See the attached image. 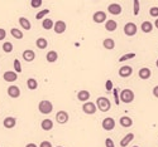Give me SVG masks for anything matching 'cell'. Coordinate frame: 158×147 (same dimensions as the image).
Here are the masks:
<instances>
[{
  "instance_id": "cell-11",
  "label": "cell",
  "mask_w": 158,
  "mask_h": 147,
  "mask_svg": "<svg viewBox=\"0 0 158 147\" xmlns=\"http://www.w3.org/2000/svg\"><path fill=\"white\" fill-rule=\"evenodd\" d=\"M92 20L95 23H104L106 20V13L105 12H96L92 15Z\"/></svg>"
},
{
  "instance_id": "cell-9",
  "label": "cell",
  "mask_w": 158,
  "mask_h": 147,
  "mask_svg": "<svg viewBox=\"0 0 158 147\" xmlns=\"http://www.w3.org/2000/svg\"><path fill=\"white\" fill-rule=\"evenodd\" d=\"M67 29V25L66 23L63 22V20H57V22L55 23V27H53V30L56 31L57 34H62L63 31H65Z\"/></svg>"
},
{
  "instance_id": "cell-46",
  "label": "cell",
  "mask_w": 158,
  "mask_h": 147,
  "mask_svg": "<svg viewBox=\"0 0 158 147\" xmlns=\"http://www.w3.org/2000/svg\"><path fill=\"white\" fill-rule=\"evenodd\" d=\"M133 147H139V146H133Z\"/></svg>"
},
{
  "instance_id": "cell-45",
  "label": "cell",
  "mask_w": 158,
  "mask_h": 147,
  "mask_svg": "<svg viewBox=\"0 0 158 147\" xmlns=\"http://www.w3.org/2000/svg\"><path fill=\"white\" fill-rule=\"evenodd\" d=\"M156 66H157V67H158V59H157V62H156Z\"/></svg>"
},
{
  "instance_id": "cell-4",
  "label": "cell",
  "mask_w": 158,
  "mask_h": 147,
  "mask_svg": "<svg viewBox=\"0 0 158 147\" xmlns=\"http://www.w3.org/2000/svg\"><path fill=\"white\" fill-rule=\"evenodd\" d=\"M137 31H138V28H137V25L134 23H126L124 25V33H125V35L133 37V35L137 34Z\"/></svg>"
},
{
  "instance_id": "cell-41",
  "label": "cell",
  "mask_w": 158,
  "mask_h": 147,
  "mask_svg": "<svg viewBox=\"0 0 158 147\" xmlns=\"http://www.w3.org/2000/svg\"><path fill=\"white\" fill-rule=\"evenodd\" d=\"M39 147H52V143L48 142V141H43V142L39 145Z\"/></svg>"
},
{
  "instance_id": "cell-22",
  "label": "cell",
  "mask_w": 158,
  "mask_h": 147,
  "mask_svg": "<svg viewBox=\"0 0 158 147\" xmlns=\"http://www.w3.org/2000/svg\"><path fill=\"white\" fill-rule=\"evenodd\" d=\"M117 28H118V23L115 22V20H113V19L108 20V22L105 23V29H106L108 31H114Z\"/></svg>"
},
{
  "instance_id": "cell-1",
  "label": "cell",
  "mask_w": 158,
  "mask_h": 147,
  "mask_svg": "<svg viewBox=\"0 0 158 147\" xmlns=\"http://www.w3.org/2000/svg\"><path fill=\"white\" fill-rule=\"evenodd\" d=\"M96 104H98V108L101 112H108L111 108V103H110L109 98H106V97H99L96 101Z\"/></svg>"
},
{
  "instance_id": "cell-47",
  "label": "cell",
  "mask_w": 158,
  "mask_h": 147,
  "mask_svg": "<svg viewBox=\"0 0 158 147\" xmlns=\"http://www.w3.org/2000/svg\"><path fill=\"white\" fill-rule=\"evenodd\" d=\"M57 147H62V146H57Z\"/></svg>"
},
{
  "instance_id": "cell-24",
  "label": "cell",
  "mask_w": 158,
  "mask_h": 147,
  "mask_svg": "<svg viewBox=\"0 0 158 147\" xmlns=\"http://www.w3.org/2000/svg\"><path fill=\"white\" fill-rule=\"evenodd\" d=\"M141 29H142L143 33H151L153 30V24L151 22H143L141 25Z\"/></svg>"
},
{
  "instance_id": "cell-18",
  "label": "cell",
  "mask_w": 158,
  "mask_h": 147,
  "mask_svg": "<svg viewBox=\"0 0 158 147\" xmlns=\"http://www.w3.org/2000/svg\"><path fill=\"white\" fill-rule=\"evenodd\" d=\"M4 79L6 82H14L18 79V73L17 72H5L4 73Z\"/></svg>"
},
{
  "instance_id": "cell-34",
  "label": "cell",
  "mask_w": 158,
  "mask_h": 147,
  "mask_svg": "<svg viewBox=\"0 0 158 147\" xmlns=\"http://www.w3.org/2000/svg\"><path fill=\"white\" fill-rule=\"evenodd\" d=\"M113 93H114V98H115V103H117V104H118V106H119V104H120V96H119V94H118V88H114V89H113Z\"/></svg>"
},
{
  "instance_id": "cell-26",
  "label": "cell",
  "mask_w": 158,
  "mask_h": 147,
  "mask_svg": "<svg viewBox=\"0 0 158 147\" xmlns=\"http://www.w3.org/2000/svg\"><path fill=\"white\" fill-rule=\"evenodd\" d=\"M46 58H47V60L49 63H53V62H56L58 59V54H57V52L51 50V52H48V53H47V57Z\"/></svg>"
},
{
  "instance_id": "cell-20",
  "label": "cell",
  "mask_w": 158,
  "mask_h": 147,
  "mask_svg": "<svg viewBox=\"0 0 158 147\" xmlns=\"http://www.w3.org/2000/svg\"><path fill=\"white\" fill-rule=\"evenodd\" d=\"M102 45H104V48H105V49H108V50H113V49H114V47H115V41H114V39H111V38H106V39H104Z\"/></svg>"
},
{
  "instance_id": "cell-36",
  "label": "cell",
  "mask_w": 158,
  "mask_h": 147,
  "mask_svg": "<svg viewBox=\"0 0 158 147\" xmlns=\"http://www.w3.org/2000/svg\"><path fill=\"white\" fill-rule=\"evenodd\" d=\"M14 69H15L17 73H20V72H22V64H20V62H19L18 59L14 60Z\"/></svg>"
},
{
  "instance_id": "cell-8",
  "label": "cell",
  "mask_w": 158,
  "mask_h": 147,
  "mask_svg": "<svg viewBox=\"0 0 158 147\" xmlns=\"http://www.w3.org/2000/svg\"><path fill=\"white\" fill-rule=\"evenodd\" d=\"M108 12H109L111 15H120L121 12H123V9H121V6H120L119 4L113 3V4H110V5L108 6Z\"/></svg>"
},
{
  "instance_id": "cell-27",
  "label": "cell",
  "mask_w": 158,
  "mask_h": 147,
  "mask_svg": "<svg viewBox=\"0 0 158 147\" xmlns=\"http://www.w3.org/2000/svg\"><path fill=\"white\" fill-rule=\"evenodd\" d=\"M27 87H28V89H30V91L37 89V87H38L37 79H34V78H29V79L27 81Z\"/></svg>"
},
{
  "instance_id": "cell-37",
  "label": "cell",
  "mask_w": 158,
  "mask_h": 147,
  "mask_svg": "<svg viewBox=\"0 0 158 147\" xmlns=\"http://www.w3.org/2000/svg\"><path fill=\"white\" fill-rule=\"evenodd\" d=\"M42 4H43V2H42V0H32V2H30L32 8H39Z\"/></svg>"
},
{
  "instance_id": "cell-10",
  "label": "cell",
  "mask_w": 158,
  "mask_h": 147,
  "mask_svg": "<svg viewBox=\"0 0 158 147\" xmlns=\"http://www.w3.org/2000/svg\"><path fill=\"white\" fill-rule=\"evenodd\" d=\"M133 73V68L130 66H123L120 69H119V76L123 77V78H128L132 76Z\"/></svg>"
},
{
  "instance_id": "cell-17",
  "label": "cell",
  "mask_w": 158,
  "mask_h": 147,
  "mask_svg": "<svg viewBox=\"0 0 158 147\" xmlns=\"http://www.w3.org/2000/svg\"><path fill=\"white\" fill-rule=\"evenodd\" d=\"M77 99L81 102H87V99H90V93L86 89H81L77 93Z\"/></svg>"
},
{
  "instance_id": "cell-25",
  "label": "cell",
  "mask_w": 158,
  "mask_h": 147,
  "mask_svg": "<svg viewBox=\"0 0 158 147\" xmlns=\"http://www.w3.org/2000/svg\"><path fill=\"white\" fill-rule=\"evenodd\" d=\"M19 24H20V27H22L23 29H25V30H30V28H32V24H30V22L28 19H25V18H19Z\"/></svg>"
},
{
  "instance_id": "cell-3",
  "label": "cell",
  "mask_w": 158,
  "mask_h": 147,
  "mask_svg": "<svg viewBox=\"0 0 158 147\" xmlns=\"http://www.w3.org/2000/svg\"><path fill=\"white\" fill-rule=\"evenodd\" d=\"M134 101V92L132 89H123L120 93V102L132 103Z\"/></svg>"
},
{
  "instance_id": "cell-15",
  "label": "cell",
  "mask_w": 158,
  "mask_h": 147,
  "mask_svg": "<svg viewBox=\"0 0 158 147\" xmlns=\"http://www.w3.org/2000/svg\"><path fill=\"white\" fill-rule=\"evenodd\" d=\"M36 58V53L33 50H30V49H27L23 52V59L25 62H33Z\"/></svg>"
},
{
  "instance_id": "cell-30",
  "label": "cell",
  "mask_w": 158,
  "mask_h": 147,
  "mask_svg": "<svg viewBox=\"0 0 158 147\" xmlns=\"http://www.w3.org/2000/svg\"><path fill=\"white\" fill-rule=\"evenodd\" d=\"M3 50L5 53H12L13 52V44L10 43V41H6V43L3 44Z\"/></svg>"
},
{
  "instance_id": "cell-21",
  "label": "cell",
  "mask_w": 158,
  "mask_h": 147,
  "mask_svg": "<svg viewBox=\"0 0 158 147\" xmlns=\"http://www.w3.org/2000/svg\"><path fill=\"white\" fill-rule=\"evenodd\" d=\"M40 127H42V130H44V131H51L52 128H53V122H52L51 120H43L42 121V123H40Z\"/></svg>"
},
{
  "instance_id": "cell-33",
  "label": "cell",
  "mask_w": 158,
  "mask_h": 147,
  "mask_svg": "<svg viewBox=\"0 0 158 147\" xmlns=\"http://www.w3.org/2000/svg\"><path fill=\"white\" fill-rule=\"evenodd\" d=\"M149 15L152 18H158V6H153L149 9Z\"/></svg>"
},
{
  "instance_id": "cell-2",
  "label": "cell",
  "mask_w": 158,
  "mask_h": 147,
  "mask_svg": "<svg viewBox=\"0 0 158 147\" xmlns=\"http://www.w3.org/2000/svg\"><path fill=\"white\" fill-rule=\"evenodd\" d=\"M38 109H39L40 113H43V114H49L52 112V109H53V104H52L49 101H47V99H43V101L39 102Z\"/></svg>"
},
{
  "instance_id": "cell-38",
  "label": "cell",
  "mask_w": 158,
  "mask_h": 147,
  "mask_svg": "<svg viewBox=\"0 0 158 147\" xmlns=\"http://www.w3.org/2000/svg\"><path fill=\"white\" fill-rule=\"evenodd\" d=\"M105 88H106V91H113V89H114V88H113V82H111L110 79H108L106 83H105Z\"/></svg>"
},
{
  "instance_id": "cell-43",
  "label": "cell",
  "mask_w": 158,
  "mask_h": 147,
  "mask_svg": "<svg viewBox=\"0 0 158 147\" xmlns=\"http://www.w3.org/2000/svg\"><path fill=\"white\" fill-rule=\"evenodd\" d=\"M25 147H37V145L36 143H28Z\"/></svg>"
},
{
  "instance_id": "cell-6",
  "label": "cell",
  "mask_w": 158,
  "mask_h": 147,
  "mask_svg": "<svg viewBox=\"0 0 158 147\" xmlns=\"http://www.w3.org/2000/svg\"><path fill=\"white\" fill-rule=\"evenodd\" d=\"M101 126H102V128H104L105 131H111V130H114V127H115V121H114V118H111V117H106V118L102 120Z\"/></svg>"
},
{
  "instance_id": "cell-12",
  "label": "cell",
  "mask_w": 158,
  "mask_h": 147,
  "mask_svg": "<svg viewBox=\"0 0 158 147\" xmlns=\"http://www.w3.org/2000/svg\"><path fill=\"white\" fill-rule=\"evenodd\" d=\"M8 96L12 98H18L20 96V89L17 86H10L8 88Z\"/></svg>"
},
{
  "instance_id": "cell-32",
  "label": "cell",
  "mask_w": 158,
  "mask_h": 147,
  "mask_svg": "<svg viewBox=\"0 0 158 147\" xmlns=\"http://www.w3.org/2000/svg\"><path fill=\"white\" fill-rule=\"evenodd\" d=\"M47 14H49V9H44V10H42V12H39L37 15H36V19L39 20V19H43Z\"/></svg>"
},
{
  "instance_id": "cell-14",
  "label": "cell",
  "mask_w": 158,
  "mask_h": 147,
  "mask_svg": "<svg viewBox=\"0 0 158 147\" xmlns=\"http://www.w3.org/2000/svg\"><path fill=\"white\" fill-rule=\"evenodd\" d=\"M138 76H139V78L141 79H149L151 78V76H152V72H151V69L149 68H142V69H139V73H138Z\"/></svg>"
},
{
  "instance_id": "cell-13",
  "label": "cell",
  "mask_w": 158,
  "mask_h": 147,
  "mask_svg": "<svg viewBox=\"0 0 158 147\" xmlns=\"http://www.w3.org/2000/svg\"><path fill=\"white\" fill-rule=\"evenodd\" d=\"M119 123L121 127H125V128H128V127H132L133 126V120L128 116H123L120 120H119Z\"/></svg>"
},
{
  "instance_id": "cell-28",
  "label": "cell",
  "mask_w": 158,
  "mask_h": 147,
  "mask_svg": "<svg viewBox=\"0 0 158 147\" xmlns=\"http://www.w3.org/2000/svg\"><path fill=\"white\" fill-rule=\"evenodd\" d=\"M42 27H43V29H46V30H49V29H52L55 27V24H53V22H52V19H43V22H42Z\"/></svg>"
},
{
  "instance_id": "cell-23",
  "label": "cell",
  "mask_w": 158,
  "mask_h": 147,
  "mask_svg": "<svg viewBox=\"0 0 158 147\" xmlns=\"http://www.w3.org/2000/svg\"><path fill=\"white\" fill-rule=\"evenodd\" d=\"M36 45H37L38 49H46L47 45H48V41H47L46 38H38L36 40Z\"/></svg>"
},
{
  "instance_id": "cell-42",
  "label": "cell",
  "mask_w": 158,
  "mask_h": 147,
  "mask_svg": "<svg viewBox=\"0 0 158 147\" xmlns=\"http://www.w3.org/2000/svg\"><path fill=\"white\" fill-rule=\"evenodd\" d=\"M153 96H154L156 98H158V86H156V87L153 88Z\"/></svg>"
},
{
  "instance_id": "cell-5",
  "label": "cell",
  "mask_w": 158,
  "mask_h": 147,
  "mask_svg": "<svg viewBox=\"0 0 158 147\" xmlns=\"http://www.w3.org/2000/svg\"><path fill=\"white\" fill-rule=\"evenodd\" d=\"M96 104H95V103H92V102H85V103H83L82 104V111L83 112H85L86 114H94L95 112H96Z\"/></svg>"
},
{
  "instance_id": "cell-31",
  "label": "cell",
  "mask_w": 158,
  "mask_h": 147,
  "mask_svg": "<svg viewBox=\"0 0 158 147\" xmlns=\"http://www.w3.org/2000/svg\"><path fill=\"white\" fill-rule=\"evenodd\" d=\"M133 4H134V9H133V14L137 16V15H138L139 14V6H141V4H139V0H134V2H133Z\"/></svg>"
},
{
  "instance_id": "cell-40",
  "label": "cell",
  "mask_w": 158,
  "mask_h": 147,
  "mask_svg": "<svg viewBox=\"0 0 158 147\" xmlns=\"http://www.w3.org/2000/svg\"><path fill=\"white\" fill-rule=\"evenodd\" d=\"M5 37H6V31H5V29H2V28H0V40L5 39Z\"/></svg>"
},
{
  "instance_id": "cell-44",
  "label": "cell",
  "mask_w": 158,
  "mask_h": 147,
  "mask_svg": "<svg viewBox=\"0 0 158 147\" xmlns=\"http://www.w3.org/2000/svg\"><path fill=\"white\" fill-rule=\"evenodd\" d=\"M154 25H156V28L158 29V19H156V22H154Z\"/></svg>"
},
{
  "instance_id": "cell-16",
  "label": "cell",
  "mask_w": 158,
  "mask_h": 147,
  "mask_svg": "<svg viewBox=\"0 0 158 147\" xmlns=\"http://www.w3.org/2000/svg\"><path fill=\"white\" fill-rule=\"evenodd\" d=\"M3 124H4L5 128H9V130L10 128H14L15 124H17V120L14 117H6L4 120V122H3Z\"/></svg>"
},
{
  "instance_id": "cell-39",
  "label": "cell",
  "mask_w": 158,
  "mask_h": 147,
  "mask_svg": "<svg viewBox=\"0 0 158 147\" xmlns=\"http://www.w3.org/2000/svg\"><path fill=\"white\" fill-rule=\"evenodd\" d=\"M105 146H106V147H115V145H114V142H113L111 138H106V140H105Z\"/></svg>"
},
{
  "instance_id": "cell-35",
  "label": "cell",
  "mask_w": 158,
  "mask_h": 147,
  "mask_svg": "<svg viewBox=\"0 0 158 147\" xmlns=\"http://www.w3.org/2000/svg\"><path fill=\"white\" fill-rule=\"evenodd\" d=\"M135 57V53H129V54H125V56H121L119 58V62H124V60H128L130 58H134Z\"/></svg>"
},
{
  "instance_id": "cell-29",
  "label": "cell",
  "mask_w": 158,
  "mask_h": 147,
  "mask_svg": "<svg viewBox=\"0 0 158 147\" xmlns=\"http://www.w3.org/2000/svg\"><path fill=\"white\" fill-rule=\"evenodd\" d=\"M10 34H12L15 39H22L23 38V33L19 29H17V28H12V29H10Z\"/></svg>"
},
{
  "instance_id": "cell-7",
  "label": "cell",
  "mask_w": 158,
  "mask_h": 147,
  "mask_svg": "<svg viewBox=\"0 0 158 147\" xmlns=\"http://www.w3.org/2000/svg\"><path fill=\"white\" fill-rule=\"evenodd\" d=\"M68 118H70V117H68V113H67L66 111H58L57 114H56V121H57L58 123H61V124L67 123Z\"/></svg>"
},
{
  "instance_id": "cell-19",
  "label": "cell",
  "mask_w": 158,
  "mask_h": 147,
  "mask_svg": "<svg viewBox=\"0 0 158 147\" xmlns=\"http://www.w3.org/2000/svg\"><path fill=\"white\" fill-rule=\"evenodd\" d=\"M133 140H134V133L125 134L124 137H123V140L120 141V146H121V147H126V146H128V143H130Z\"/></svg>"
}]
</instances>
